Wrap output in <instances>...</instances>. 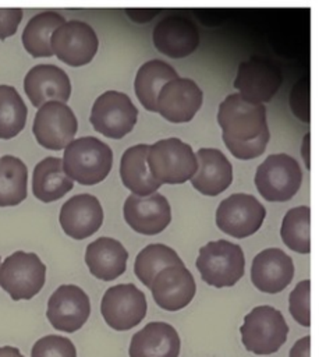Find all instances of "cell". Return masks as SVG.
Returning <instances> with one entry per match:
<instances>
[{"label": "cell", "instance_id": "cell-1", "mask_svg": "<svg viewBox=\"0 0 319 357\" xmlns=\"http://www.w3.org/2000/svg\"><path fill=\"white\" fill-rule=\"evenodd\" d=\"M217 123L227 149L237 159L248 160L265 152L270 134L262 103H252L240 93H231L219 105Z\"/></svg>", "mask_w": 319, "mask_h": 357}, {"label": "cell", "instance_id": "cell-2", "mask_svg": "<svg viewBox=\"0 0 319 357\" xmlns=\"http://www.w3.org/2000/svg\"><path fill=\"white\" fill-rule=\"evenodd\" d=\"M64 173L82 185H93L103 181L113 165L111 148L96 137L72 139L63 155Z\"/></svg>", "mask_w": 319, "mask_h": 357}, {"label": "cell", "instance_id": "cell-3", "mask_svg": "<svg viewBox=\"0 0 319 357\" xmlns=\"http://www.w3.org/2000/svg\"><path fill=\"white\" fill-rule=\"evenodd\" d=\"M148 169L160 184H181L196 172V156L192 148L180 138H164L149 145Z\"/></svg>", "mask_w": 319, "mask_h": 357}, {"label": "cell", "instance_id": "cell-4", "mask_svg": "<svg viewBox=\"0 0 319 357\" xmlns=\"http://www.w3.org/2000/svg\"><path fill=\"white\" fill-rule=\"evenodd\" d=\"M195 265L205 283L220 289L234 286L244 276L245 258L238 244L216 240L199 248Z\"/></svg>", "mask_w": 319, "mask_h": 357}, {"label": "cell", "instance_id": "cell-5", "mask_svg": "<svg viewBox=\"0 0 319 357\" xmlns=\"http://www.w3.org/2000/svg\"><path fill=\"white\" fill-rule=\"evenodd\" d=\"M241 342L255 354H272L287 340L288 325L283 314L270 305H258L244 317Z\"/></svg>", "mask_w": 319, "mask_h": 357}, {"label": "cell", "instance_id": "cell-6", "mask_svg": "<svg viewBox=\"0 0 319 357\" xmlns=\"http://www.w3.org/2000/svg\"><path fill=\"white\" fill-rule=\"evenodd\" d=\"M302 172L298 162L286 153L269 155L256 169L255 185L270 202L291 199L299 190Z\"/></svg>", "mask_w": 319, "mask_h": 357}, {"label": "cell", "instance_id": "cell-7", "mask_svg": "<svg viewBox=\"0 0 319 357\" xmlns=\"http://www.w3.org/2000/svg\"><path fill=\"white\" fill-rule=\"evenodd\" d=\"M46 280V266L35 252L15 251L0 264V286L14 301L31 300Z\"/></svg>", "mask_w": 319, "mask_h": 357}, {"label": "cell", "instance_id": "cell-8", "mask_svg": "<svg viewBox=\"0 0 319 357\" xmlns=\"http://www.w3.org/2000/svg\"><path fill=\"white\" fill-rule=\"evenodd\" d=\"M137 117L138 109L128 95L118 91H106L93 102L89 120L98 132L118 139L134 128Z\"/></svg>", "mask_w": 319, "mask_h": 357}, {"label": "cell", "instance_id": "cell-9", "mask_svg": "<svg viewBox=\"0 0 319 357\" xmlns=\"http://www.w3.org/2000/svg\"><path fill=\"white\" fill-rule=\"evenodd\" d=\"M266 216L263 205L251 194H231L216 211V225L226 234L244 238L259 230Z\"/></svg>", "mask_w": 319, "mask_h": 357}, {"label": "cell", "instance_id": "cell-10", "mask_svg": "<svg viewBox=\"0 0 319 357\" xmlns=\"http://www.w3.org/2000/svg\"><path fill=\"white\" fill-rule=\"evenodd\" d=\"M146 297L132 283L109 287L100 303V312L106 324L116 331L137 326L146 315Z\"/></svg>", "mask_w": 319, "mask_h": 357}, {"label": "cell", "instance_id": "cell-11", "mask_svg": "<svg viewBox=\"0 0 319 357\" xmlns=\"http://www.w3.org/2000/svg\"><path fill=\"white\" fill-rule=\"evenodd\" d=\"M78 121L70 106L61 102L42 105L35 116L32 132L39 145L46 149H64L75 137Z\"/></svg>", "mask_w": 319, "mask_h": 357}, {"label": "cell", "instance_id": "cell-12", "mask_svg": "<svg viewBox=\"0 0 319 357\" xmlns=\"http://www.w3.org/2000/svg\"><path fill=\"white\" fill-rule=\"evenodd\" d=\"M52 52L63 63L79 67L92 61L99 40L93 28L82 21H65L50 36Z\"/></svg>", "mask_w": 319, "mask_h": 357}, {"label": "cell", "instance_id": "cell-13", "mask_svg": "<svg viewBox=\"0 0 319 357\" xmlns=\"http://www.w3.org/2000/svg\"><path fill=\"white\" fill-rule=\"evenodd\" d=\"M281 85L280 68L270 60L252 56L240 63L234 86L238 93L252 103L269 102Z\"/></svg>", "mask_w": 319, "mask_h": 357}, {"label": "cell", "instance_id": "cell-14", "mask_svg": "<svg viewBox=\"0 0 319 357\" xmlns=\"http://www.w3.org/2000/svg\"><path fill=\"white\" fill-rule=\"evenodd\" d=\"M89 314V297L75 284H61L49 297L46 317L57 331L72 333L81 329Z\"/></svg>", "mask_w": 319, "mask_h": 357}, {"label": "cell", "instance_id": "cell-15", "mask_svg": "<svg viewBox=\"0 0 319 357\" xmlns=\"http://www.w3.org/2000/svg\"><path fill=\"white\" fill-rule=\"evenodd\" d=\"M203 93L195 81L176 78L166 82L157 93L156 112L171 123H187L202 106Z\"/></svg>", "mask_w": 319, "mask_h": 357}, {"label": "cell", "instance_id": "cell-16", "mask_svg": "<svg viewBox=\"0 0 319 357\" xmlns=\"http://www.w3.org/2000/svg\"><path fill=\"white\" fill-rule=\"evenodd\" d=\"M124 219L137 233L155 236L163 231L171 220L167 198L159 192L146 197L130 194L123 206Z\"/></svg>", "mask_w": 319, "mask_h": 357}, {"label": "cell", "instance_id": "cell-17", "mask_svg": "<svg viewBox=\"0 0 319 357\" xmlns=\"http://www.w3.org/2000/svg\"><path fill=\"white\" fill-rule=\"evenodd\" d=\"M152 39L160 53L171 59H182L198 47L199 31L187 17L167 15L153 28Z\"/></svg>", "mask_w": 319, "mask_h": 357}, {"label": "cell", "instance_id": "cell-18", "mask_svg": "<svg viewBox=\"0 0 319 357\" xmlns=\"http://www.w3.org/2000/svg\"><path fill=\"white\" fill-rule=\"evenodd\" d=\"M155 303L166 311H178L187 307L196 291L192 273L181 266H167L162 269L150 284Z\"/></svg>", "mask_w": 319, "mask_h": 357}, {"label": "cell", "instance_id": "cell-19", "mask_svg": "<svg viewBox=\"0 0 319 357\" xmlns=\"http://www.w3.org/2000/svg\"><path fill=\"white\" fill-rule=\"evenodd\" d=\"M24 89L31 103L40 107L47 102L65 103L71 95V82L64 70L54 64H38L24 78Z\"/></svg>", "mask_w": 319, "mask_h": 357}, {"label": "cell", "instance_id": "cell-20", "mask_svg": "<svg viewBox=\"0 0 319 357\" xmlns=\"http://www.w3.org/2000/svg\"><path fill=\"white\" fill-rule=\"evenodd\" d=\"M59 220L67 236L84 240L100 229L103 209L95 195L78 194L63 204Z\"/></svg>", "mask_w": 319, "mask_h": 357}, {"label": "cell", "instance_id": "cell-21", "mask_svg": "<svg viewBox=\"0 0 319 357\" xmlns=\"http://www.w3.org/2000/svg\"><path fill=\"white\" fill-rule=\"evenodd\" d=\"M293 276V259L280 248H266L252 261L251 280L263 293H280L291 283Z\"/></svg>", "mask_w": 319, "mask_h": 357}, {"label": "cell", "instance_id": "cell-22", "mask_svg": "<svg viewBox=\"0 0 319 357\" xmlns=\"http://www.w3.org/2000/svg\"><path fill=\"white\" fill-rule=\"evenodd\" d=\"M196 172L191 184L203 195L215 197L233 181V167L224 153L216 148H201L195 153Z\"/></svg>", "mask_w": 319, "mask_h": 357}, {"label": "cell", "instance_id": "cell-23", "mask_svg": "<svg viewBox=\"0 0 319 357\" xmlns=\"http://www.w3.org/2000/svg\"><path fill=\"white\" fill-rule=\"evenodd\" d=\"M180 336L166 322H149L138 331L130 343V357H178Z\"/></svg>", "mask_w": 319, "mask_h": 357}, {"label": "cell", "instance_id": "cell-24", "mask_svg": "<svg viewBox=\"0 0 319 357\" xmlns=\"http://www.w3.org/2000/svg\"><path fill=\"white\" fill-rule=\"evenodd\" d=\"M128 252L124 245L111 237H99L88 244L85 262L89 272L100 280H114L124 273Z\"/></svg>", "mask_w": 319, "mask_h": 357}, {"label": "cell", "instance_id": "cell-25", "mask_svg": "<svg viewBox=\"0 0 319 357\" xmlns=\"http://www.w3.org/2000/svg\"><path fill=\"white\" fill-rule=\"evenodd\" d=\"M149 145L138 144L125 149L120 160V177L123 184L131 190L134 195L146 197L160 188V183L156 181L146 163Z\"/></svg>", "mask_w": 319, "mask_h": 357}, {"label": "cell", "instance_id": "cell-26", "mask_svg": "<svg viewBox=\"0 0 319 357\" xmlns=\"http://www.w3.org/2000/svg\"><path fill=\"white\" fill-rule=\"evenodd\" d=\"M72 180L64 173L60 158H45L33 169L32 192L42 202H53L72 190Z\"/></svg>", "mask_w": 319, "mask_h": 357}, {"label": "cell", "instance_id": "cell-27", "mask_svg": "<svg viewBox=\"0 0 319 357\" xmlns=\"http://www.w3.org/2000/svg\"><path fill=\"white\" fill-rule=\"evenodd\" d=\"M178 78L176 70L163 60H149L143 63L135 75L134 89L138 100L149 112H156V99L162 86Z\"/></svg>", "mask_w": 319, "mask_h": 357}, {"label": "cell", "instance_id": "cell-28", "mask_svg": "<svg viewBox=\"0 0 319 357\" xmlns=\"http://www.w3.org/2000/svg\"><path fill=\"white\" fill-rule=\"evenodd\" d=\"M65 20L56 11H43L33 15L22 31V45L33 57H50L53 54L50 36Z\"/></svg>", "mask_w": 319, "mask_h": 357}, {"label": "cell", "instance_id": "cell-29", "mask_svg": "<svg viewBox=\"0 0 319 357\" xmlns=\"http://www.w3.org/2000/svg\"><path fill=\"white\" fill-rule=\"evenodd\" d=\"M28 169L11 155L0 158V206H14L26 198Z\"/></svg>", "mask_w": 319, "mask_h": 357}, {"label": "cell", "instance_id": "cell-30", "mask_svg": "<svg viewBox=\"0 0 319 357\" xmlns=\"http://www.w3.org/2000/svg\"><path fill=\"white\" fill-rule=\"evenodd\" d=\"M181 265H184V262L173 248L157 243L149 244L138 252L134 264V272L146 287H150L155 276L162 269Z\"/></svg>", "mask_w": 319, "mask_h": 357}, {"label": "cell", "instance_id": "cell-31", "mask_svg": "<svg viewBox=\"0 0 319 357\" xmlns=\"http://www.w3.org/2000/svg\"><path fill=\"white\" fill-rule=\"evenodd\" d=\"M28 109L14 86L0 85V138L8 139L22 131Z\"/></svg>", "mask_w": 319, "mask_h": 357}, {"label": "cell", "instance_id": "cell-32", "mask_svg": "<svg viewBox=\"0 0 319 357\" xmlns=\"http://www.w3.org/2000/svg\"><path fill=\"white\" fill-rule=\"evenodd\" d=\"M309 220H311V211L305 205L295 206L284 215L280 234H281L283 243L290 250L299 254H308L311 251Z\"/></svg>", "mask_w": 319, "mask_h": 357}, {"label": "cell", "instance_id": "cell-33", "mask_svg": "<svg viewBox=\"0 0 319 357\" xmlns=\"http://www.w3.org/2000/svg\"><path fill=\"white\" fill-rule=\"evenodd\" d=\"M31 357H77V349L68 337L46 335L35 342Z\"/></svg>", "mask_w": 319, "mask_h": 357}, {"label": "cell", "instance_id": "cell-34", "mask_svg": "<svg viewBox=\"0 0 319 357\" xmlns=\"http://www.w3.org/2000/svg\"><path fill=\"white\" fill-rule=\"evenodd\" d=\"M309 289L311 283L308 279L301 280L288 297V310L293 318L302 326L311 325L309 317Z\"/></svg>", "mask_w": 319, "mask_h": 357}, {"label": "cell", "instance_id": "cell-35", "mask_svg": "<svg viewBox=\"0 0 319 357\" xmlns=\"http://www.w3.org/2000/svg\"><path fill=\"white\" fill-rule=\"evenodd\" d=\"M290 105L294 114L302 121L308 123L309 112H308V78L304 77L298 81L290 95Z\"/></svg>", "mask_w": 319, "mask_h": 357}, {"label": "cell", "instance_id": "cell-36", "mask_svg": "<svg viewBox=\"0 0 319 357\" xmlns=\"http://www.w3.org/2000/svg\"><path fill=\"white\" fill-rule=\"evenodd\" d=\"M22 20L21 8H0V39L13 36Z\"/></svg>", "mask_w": 319, "mask_h": 357}, {"label": "cell", "instance_id": "cell-37", "mask_svg": "<svg viewBox=\"0 0 319 357\" xmlns=\"http://www.w3.org/2000/svg\"><path fill=\"white\" fill-rule=\"evenodd\" d=\"M309 347H311V337L304 336L302 339L294 343L288 357H309Z\"/></svg>", "mask_w": 319, "mask_h": 357}, {"label": "cell", "instance_id": "cell-38", "mask_svg": "<svg viewBox=\"0 0 319 357\" xmlns=\"http://www.w3.org/2000/svg\"><path fill=\"white\" fill-rule=\"evenodd\" d=\"M159 13V10H153V8H139V10H137V8H131V10H127V14L132 18V20H135L137 22H139V24H143V22H146V21H149L150 18H153L156 14Z\"/></svg>", "mask_w": 319, "mask_h": 357}, {"label": "cell", "instance_id": "cell-39", "mask_svg": "<svg viewBox=\"0 0 319 357\" xmlns=\"http://www.w3.org/2000/svg\"><path fill=\"white\" fill-rule=\"evenodd\" d=\"M0 357H24L17 347L3 346L0 347Z\"/></svg>", "mask_w": 319, "mask_h": 357}, {"label": "cell", "instance_id": "cell-40", "mask_svg": "<svg viewBox=\"0 0 319 357\" xmlns=\"http://www.w3.org/2000/svg\"><path fill=\"white\" fill-rule=\"evenodd\" d=\"M308 148H309V132L305 134L304 137V141H302V159L305 162V166L306 169H309L311 163H309V152H308Z\"/></svg>", "mask_w": 319, "mask_h": 357}]
</instances>
